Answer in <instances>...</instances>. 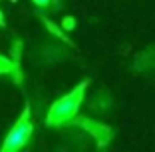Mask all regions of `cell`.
Listing matches in <instances>:
<instances>
[{
    "label": "cell",
    "instance_id": "cell-1",
    "mask_svg": "<svg viewBox=\"0 0 155 152\" xmlns=\"http://www.w3.org/2000/svg\"><path fill=\"white\" fill-rule=\"evenodd\" d=\"M87 84H90V80H84V82L78 84L70 94H66L64 98H60V100L52 106L50 114H48V124L60 126V124H64V122H68V120H72L74 116H76L78 108H80V104H82V100H84V92H86Z\"/></svg>",
    "mask_w": 155,
    "mask_h": 152
},
{
    "label": "cell",
    "instance_id": "cell-2",
    "mask_svg": "<svg viewBox=\"0 0 155 152\" xmlns=\"http://www.w3.org/2000/svg\"><path fill=\"white\" fill-rule=\"evenodd\" d=\"M32 136V120H30V108H24L22 116L18 118V122L14 124V128L8 132L4 144H2V150L10 152V150H20L24 144L30 140Z\"/></svg>",
    "mask_w": 155,
    "mask_h": 152
},
{
    "label": "cell",
    "instance_id": "cell-4",
    "mask_svg": "<svg viewBox=\"0 0 155 152\" xmlns=\"http://www.w3.org/2000/svg\"><path fill=\"white\" fill-rule=\"evenodd\" d=\"M0 24H2V12H0Z\"/></svg>",
    "mask_w": 155,
    "mask_h": 152
},
{
    "label": "cell",
    "instance_id": "cell-3",
    "mask_svg": "<svg viewBox=\"0 0 155 152\" xmlns=\"http://www.w3.org/2000/svg\"><path fill=\"white\" fill-rule=\"evenodd\" d=\"M34 4H38V6H48V4H50V0H34Z\"/></svg>",
    "mask_w": 155,
    "mask_h": 152
}]
</instances>
